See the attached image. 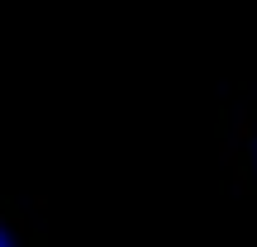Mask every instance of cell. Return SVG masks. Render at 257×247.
Masks as SVG:
<instances>
[{"label": "cell", "mask_w": 257, "mask_h": 247, "mask_svg": "<svg viewBox=\"0 0 257 247\" xmlns=\"http://www.w3.org/2000/svg\"><path fill=\"white\" fill-rule=\"evenodd\" d=\"M219 162L229 185L257 204V76L243 81L219 110Z\"/></svg>", "instance_id": "6da1fadb"}, {"label": "cell", "mask_w": 257, "mask_h": 247, "mask_svg": "<svg viewBox=\"0 0 257 247\" xmlns=\"http://www.w3.org/2000/svg\"><path fill=\"white\" fill-rule=\"evenodd\" d=\"M0 247H48L38 204L19 195H0Z\"/></svg>", "instance_id": "7a4b0ae2"}]
</instances>
